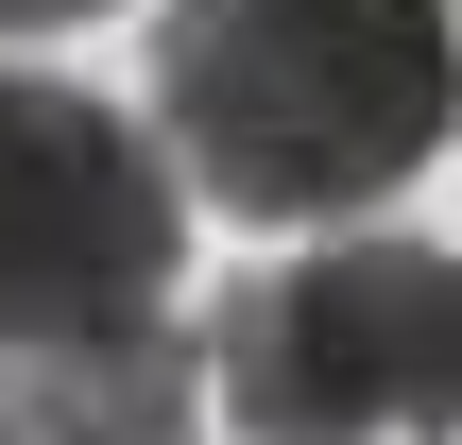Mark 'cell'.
Masks as SVG:
<instances>
[{
  "label": "cell",
  "mask_w": 462,
  "mask_h": 445,
  "mask_svg": "<svg viewBox=\"0 0 462 445\" xmlns=\"http://www.w3.org/2000/svg\"><path fill=\"white\" fill-rule=\"evenodd\" d=\"M206 412H223V377H206V343L171 309L17 360V445H206Z\"/></svg>",
  "instance_id": "cell-4"
},
{
  "label": "cell",
  "mask_w": 462,
  "mask_h": 445,
  "mask_svg": "<svg viewBox=\"0 0 462 445\" xmlns=\"http://www.w3.org/2000/svg\"><path fill=\"white\" fill-rule=\"evenodd\" d=\"M171 257H189L171 137H137L51 69H0V360L171 309Z\"/></svg>",
  "instance_id": "cell-3"
},
{
  "label": "cell",
  "mask_w": 462,
  "mask_h": 445,
  "mask_svg": "<svg viewBox=\"0 0 462 445\" xmlns=\"http://www.w3.org/2000/svg\"><path fill=\"white\" fill-rule=\"evenodd\" d=\"M154 137L240 223H360L462 137V17L446 0H171Z\"/></svg>",
  "instance_id": "cell-1"
},
{
  "label": "cell",
  "mask_w": 462,
  "mask_h": 445,
  "mask_svg": "<svg viewBox=\"0 0 462 445\" xmlns=\"http://www.w3.org/2000/svg\"><path fill=\"white\" fill-rule=\"evenodd\" d=\"M69 17H103V0H0V34H69Z\"/></svg>",
  "instance_id": "cell-5"
},
{
  "label": "cell",
  "mask_w": 462,
  "mask_h": 445,
  "mask_svg": "<svg viewBox=\"0 0 462 445\" xmlns=\"http://www.w3.org/2000/svg\"><path fill=\"white\" fill-rule=\"evenodd\" d=\"M206 377L240 445H462V240H309L240 274Z\"/></svg>",
  "instance_id": "cell-2"
},
{
  "label": "cell",
  "mask_w": 462,
  "mask_h": 445,
  "mask_svg": "<svg viewBox=\"0 0 462 445\" xmlns=\"http://www.w3.org/2000/svg\"><path fill=\"white\" fill-rule=\"evenodd\" d=\"M0 445H17V360H0Z\"/></svg>",
  "instance_id": "cell-6"
}]
</instances>
